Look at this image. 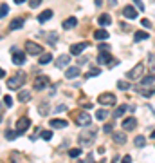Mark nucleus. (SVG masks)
<instances>
[{
  "label": "nucleus",
  "mask_w": 155,
  "mask_h": 163,
  "mask_svg": "<svg viewBox=\"0 0 155 163\" xmlns=\"http://www.w3.org/2000/svg\"><path fill=\"white\" fill-rule=\"evenodd\" d=\"M25 84V75L24 73H18V75H15L13 78H7V82H6V85H7V89H11V91H20V87Z\"/></svg>",
  "instance_id": "f257e3e1"
},
{
  "label": "nucleus",
  "mask_w": 155,
  "mask_h": 163,
  "mask_svg": "<svg viewBox=\"0 0 155 163\" xmlns=\"http://www.w3.org/2000/svg\"><path fill=\"white\" fill-rule=\"evenodd\" d=\"M96 134H97V129H96V127H90V129L83 130L81 134H80V143H81V145H90V143L96 140Z\"/></svg>",
  "instance_id": "f03ea898"
},
{
  "label": "nucleus",
  "mask_w": 155,
  "mask_h": 163,
  "mask_svg": "<svg viewBox=\"0 0 155 163\" xmlns=\"http://www.w3.org/2000/svg\"><path fill=\"white\" fill-rule=\"evenodd\" d=\"M74 123L76 125H81V127H87V125H90L92 123V118H90V114L88 112H85V111H80V112H76L74 114Z\"/></svg>",
  "instance_id": "7ed1b4c3"
},
{
  "label": "nucleus",
  "mask_w": 155,
  "mask_h": 163,
  "mask_svg": "<svg viewBox=\"0 0 155 163\" xmlns=\"http://www.w3.org/2000/svg\"><path fill=\"white\" fill-rule=\"evenodd\" d=\"M24 47H25V51L29 54H32V56H40V54L43 53V47H41L40 43H34L32 40H27Z\"/></svg>",
  "instance_id": "20e7f679"
},
{
  "label": "nucleus",
  "mask_w": 155,
  "mask_h": 163,
  "mask_svg": "<svg viewBox=\"0 0 155 163\" xmlns=\"http://www.w3.org/2000/svg\"><path fill=\"white\" fill-rule=\"evenodd\" d=\"M143 73H144V65L137 64L134 69H130V71L126 73V78H130V80H139V78H143Z\"/></svg>",
  "instance_id": "39448f33"
},
{
  "label": "nucleus",
  "mask_w": 155,
  "mask_h": 163,
  "mask_svg": "<svg viewBox=\"0 0 155 163\" xmlns=\"http://www.w3.org/2000/svg\"><path fill=\"white\" fill-rule=\"evenodd\" d=\"M97 102L101 103V105H105V107H112V105H115V96L112 94V93H106V94H99V98H97Z\"/></svg>",
  "instance_id": "423d86ee"
},
{
  "label": "nucleus",
  "mask_w": 155,
  "mask_h": 163,
  "mask_svg": "<svg viewBox=\"0 0 155 163\" xmlns=\"http://www.w3.org/2000/svg\"><path fill=\"white\" fill-rule=\"evenodd\" d=\"M49 84H51L49 76H38V78H34V82H32V87H34V91H41V89L49 87Z\"/></svg>",
  "instance_id": "0eeeda50"
},
{
  "label": "nucleus",
  "mask_w": 155,
  "mask_h": 163,
  "mask_svg": "<svg viewBox=\"0 0 155 163\" xmlns=\"http://www.w3.org/2000/svg\"><path fill=\"white\" fill-rule=\"evenodd\" d=\"M11 53H13V64H15V65H22L24 62H25V53L18 51L16 47H13V49H11Z\"/></svg>",
  "instance_id": "6e6552de"
},
{
  "label": "nucleus",
  "mask_w": 155,
  "mask_h": 163,
  "mask_svg": "<svg viewBox=\"0 0 155 163\" xmlns=\"http://www.w3.org/2000/svg\"><path fill=\"white\" fill-rule=\"evenodd\" d=\"M90 43L88 42H80V43H72L71 45V54H74V56H78V54H81L87 47H88Z\"/></svg>",
  "instance_id": "1a4fd4ad"
},
{
  "label": "nucleus",
  "mask_w": 155,
  "mask_h": 163,
  "mask_svg": "<svg viewBox=\"0 0 155 163\" xmlns=\"http://www.w3.org/2000/svg\"><path fill=\"white\" fill-rule=\"evenodd\" d=\"M29 127H31V120L27 118V116H24V118H20L18 121H16V130H18L20 134L22 132H25Z\"/></svg>",
  "instance_id": "9d476101"
},
{
  "label": "nucleus",
  "mask_w": 155,
  "mask_h": 163,
  "mask_svg": "<svg viewBox=\"0 0 155 163\" xmlns=\"http://www.w3.org/2000/svg\"><path fill=\"white\" fill-rule=\"evenodd\" d=\"M137 13H139V11L135 9V6H126L123 9V15L126 18H130V20H135V18H137Z\"/></svg>",
  "instance_id": "9b49d317"
},
{
  "label": "nucleus",
  "mask_w": 155,
  "mask_h": 163,
  "mask_svg": "<svg viewBox=\"0 0 155 163\" xmlns=\"http://www.w3.org/2000/svg\"><path fill=\"white\" fill-rule=\"evenodd\" d=\"M51 18H52V11H51V9H45V11H41L40 15L36 16V20L40 22V24H45V22H47V20H51Z\"/></svg>",
  "instance_id": "f8f14e48"
},
{
  "label": "nucleus",
  "mask_w": 155,
  "mask_h": 163,
  "mask_svg": "<svg viewBox=\"0 0 155 163\" xmlns=\"http://www.w3.org/2000/svg\"><path fill=\"white\" fill-rule=\"evenodd\" d=\"M135 125H137V120H135L134 116H130V118H126L123 121V129L124 130H134Z\"/></svg>",
  "instance_id": "ddd939ff"
},
{
  "label": "nucleus",
  "mask_w": 155,
  "mask_h": 163,
  "mask_svg": "<svg viewBox=\"0 0 155 163\" xmlns=\"http://www.w3.org/2000/svg\"><path fill=\"white\" fill-rule=\"evenodd\" d=\"M49 123H51V127H52V129H65V127L69 125V123H67L65 120H60V118H54V120H51Z\"/></svg>",
  "instance_id": "4468645a"
},
{
  "label": "nucleus",
  "mask_w": 155,
  "mask_h": 163,
  "mask_svg": "<svg viewBox=\"0 0 155 163\" xmlns=\"http://www.w3.org/2000/svg\"><path fill=\"white\" fill-rule=\"evenodd\" d=\"M51 62H52V54L51 53H45V51H43V53L38 56V64L40 65H47V64H51Z\"/></svg>",
  "instance_id": "2eb2a0df"
},
{
  "label": "nucleus",
  "mask_w": 155,
  "mask_h": 163,
  "mask_svg": "<svg viewBox=\"0 0 155 163\" xmlns=\"http://www.w3.org/2000/svg\"><path fill=\"white\" fill-rule=\"evenodd\" d=\"M78 76H80V67H69L65 71V78H69V80H74Z\"/></svg>",
  "instance_id": "dca6fc26"
},
{
  "label": "nucleus",
  "mask_w": 155,
  "mask_h": 163,
  "mask_svg": "<svg viewBox=\"0 0 155 163\" xmlns=\"http://www.w3.org/2000/svg\"><path fill=\"white\" fill-rule=\"evenodd\" d=\"M97 24H99L101 27H106V25H110V24H112V18H110V15H106V13L99 15V18H97Z\"/></svg>",
  "instance_id": "f3484780"
},
{
  "label": "nucleus",
  "mask_w": 155,
  "mask_h": 163,
  "mask_svg": "<svg viewBox=\"0 0 155 163\" xmlns=\"http://www.w3.org/2000/svg\"><path fill=\"white\" fill-rule=\"evenodd\" d=\"M153 82H155V76L150 73L148 76H143V78H141V87H152Z\"/></svg>",
  "instance_id": "a211bd4d"
},
{
  "label": "nucleus",
  "mask_w": 155,
  "mask_h": 163,
  "mask_svg": "<svg viewBox=\"0 0 155 163\" xmlns=\"http://www.w3.org/2000/svg\"><path fill=\"white\" fill-rule=\"evenodd\" d=\"M137 91H139L144 98H150V96L155 94V87H137Z\"/></svg>",
  "instance_id": "6ab92c4d"
},
{
  "label": "nucleus",
  "mask_w": 155,
  "mask_h": 163,
  "mask_svg": "<svg viewBox=\"0 0 155 163\" xmlns=\"http://www.w3.org/2000/svg\"><path fill=\"white\" fill-rule=\"evenodd\" d=\"M97 62H99V64H108V62H112V56H110L108 51H101L99 56H97Z\"/></svg>",
  "instance_id": "aec40b11"
},
{
  "label": "nucleus",
  "mask_w": 155,
  "mask_h": 163,
  "mask_svg": "<svg viewBox=\"0 0 155 163\" xmlns=\"http://www.w3.org/2000/svg\"><path fill=\"white\" fill-rule=\"evenodd\" d=\"M69 62H71V56H69V54H62V56L56 60V67H58V69H62V67H65Z\"/></svg>",
  "instance_id": "412c9836"
},
{
  "label": "nucleus",
  "mask_w": 155,
  "mask_h": 163,
  "mask_svg": "<svg viewBox=\"0 0 155 163\" xmlns=\"http://www.w3.org/2000/svg\"><path fill=\"white\" fill-rule=\"evenodd\" d=\"M31 93H29V91H25V89H22L20 93H18V102H20V103H25V102H29V100H31Z\"/></svg>",
  "instance_id": "4be33fe9"
},
{
  "label": "nucleus",
  "mask_w": 155,
  "mask_h": 163,
  "mask_svg": "<svg viewBox=\"0 0 155 163\" xmlns=\"http://www.w3.org/2000/svg\"><path fill=\"white\" fill-rule=\"evenodd\" d=\"M78 25V18L76 16H71V18H67V20L63 22V29H72Z\"/></svg>",
  "instance_id": "5701e85b"
},
{
  "label": "nucleus",
  "mask_w": 155,
  "mask_h": 163,
  "mask_svg": "<svg viewBox=\"0 0 155 163\" xmlns=\"http://www.w3.org/2000/svg\"><path fill=\"white\" fill-rule=\"evenodd\" d=\"M148 38H150V34L146 31H135V34H134L135 42H143V40H148Z\"/></svg>",
  "instance_id": "b1692460"
},
{
  "label": "nucleus",
  "mask_w": 155,
  "mask_h": 163,
  "mask_svg": "<svg viewBox=\"0 0 155 163\" xmlns=\"http://www.w3.org/2000/svg\"><path fill=\"white\" fill-rule=\"evenodd\" d=\"M94 38L96 40H106L108 38V33H106V29H97V31L94 33Z\"/></svg>",
  "instance_id": "393cba45"
},
{
  "label": "nucleus",
  "mask_w": 155,
  "mask_h": 163,
  "mask_svg": "<svg viewBox=\"0 0 155 163\" xmlns=\"http://www.w3.org/2000/svg\"><path fill=\"white\" fill-rule=\"evenodd\" d=\"M22 25H24V20H22V18H15V20H11L9 29L11 31H15V29H20Z\"/></svg>",
  "instance_id": "a878e982"
},
{
  "label": "nucleus",
  "mask_w": 155,
  "mask_h": 163,
  "mask_svg": "<svg viewBox=\"0 0 155 163\" xmlns=\"http://www.w3.org/2000/svg\"><path fill=\"white\" fill-rule=\"evenodd\" d=\"M97 75H101V69L99 67H90L88 73L85 75V78H92V76H97Z\"/></svg>",
  "instance_id": "bb28decb"
},
{
  "label": "nucleus",
  "mask_w": 155,
  "mask_h": 163,
  "mask_svg": "<svg viewBox=\"0 0 155 163\" xmlns=\"http://www.w3.org/2000/svg\"><path fill=\"white\" fill-rule=\"evenodd\" d=\"M114 141L123 145V143H126V136H124L123 132H115V134H114Z\"/></svg>",
  "instance_id": "cd10ccee"
},
{
  "label": "nucleus",
  "mask_w": 155,
  "mask_h": 163,
  "mask_svg": "<svg viewBox=\"0 0 155 163\" xmlns=\"http://www.w3.org/2000/svg\"><path fill=\"white\" fill-rule=\"evenodd\" d=\"M135 147H139V149H143V147H144L146 145V138L144 136H135Z\"/></svg>",
  "instance_id": "c85d7f7f"
},
{
  "label": "nucleus",
  "mask_w": 155,
  "mask_h": 163,
  "mask_svg": "<svg viewBox=\"0 0 155 163\" xmlns=\"http://www.w3.org/2000/svg\"><path fill=\"white\" fill-rule=\"evenodd\" d=\"M124 112H126V105H121V107H117L114 111V118H121Z\"/></svg>",
  "instance_id": "c756f323"
},
{
  "label": "nucleus",
  "mask_w": 155,
  "mask_h": 163,
  "mask_svg": "<svg viewBox=\"0 0 155 163\" xmlns=\"http://www.w3.org/2000/svg\"><path fill=\"white\" fill-rule=\"evenodd\" d=\"M106 116H108V111H105V109H97L96 111V118L97 120H105Z\"/></svg>",
  "instance_id": "7c9ffc66"
},
{
  "label": "nucleus",
  "mask_w": 155,
  "mask_h": 163,
  "mask_svg": "<svg viewBox=\"0 0 155 163\" xmlns=\"http://www.w3.org/2000/svg\"><path fill=\"white\" fill-rule=\"evenodd\" d=\"M38 112H40L41 116H47V114H49V107H47V103H45V102H43V103H40Z\"/></svg>",
  "instance_id": "2f4dec72"
},
{
  "label": "nucleus",
  "mask_w": 155,
  "mask_h": 163,
  "mask_svg": "<svg viewBox=\"0 0 155 163\" xmlns=\"http://www.w3.org/2000/svg\"><path fill=\"white\" fill-rule=\"evenodd\" d=\"M18 134H20L18 130H6V138H7L9 141H13L16 136H18Z\"/></svg>",
  "instance_id": "473e14b6"
},
{
  "label": "nucleus",
  "mask_w": 155,
  "mask_h": 163,
  "mask_svg": "<svg viewBox=\"0 0 155 163\" xmlns=\"http://www.w3.org/2000/svg\"><path fill=\"white\" fill-rule=\"evenodd\" d=\"M81 149H71V151H69V156H71V158H80V156H81Z\"/></svg>",
  "instance_id": "72a5a7b5"
},
{
  "label": "nucleus",
  "mask_w": 155,
  "mask_h": 163,
  "mask_svg": "<svg viewBox=\"0 0 155 163\" xmlns=\"http://www.w3.org/2000/svg\"><path fill=\"white\" fill-rule=\"evenodd\" d=\"M7 13H9V7H7V4H2V6H0V18H4Z\"/></svg>",
  "instance_id": "f704fd0d"
},
{
  "label": "nucleus",
  "mask_w": 155,
  "mask_h": 163,
  "mask_svg": "<svg viewBox=\"0 0 155 163\" xmlns=\"http://www.w3.org/2000/svg\"><path fill=\"white\" fill-rule=\"evenodd\" d=\"M117 87H119L121 91H126V89H130V84L124 82V80H119V82H117Z\"/></svg>",
  "instance_id": "c9c22d12"
},
{
  "label": "nucleus",
  "mask_w": 155,
  "mask_h": 163,
  "mask_svg": "<svg viewBox=\"0 0 155 163\" xmlns=\"http://www.w3.org/2000/svg\"><path fill=\"white\" fill-rule=\"evenodd\" d=\"M148 64H150L152 73H155V54H150V56H148Z\"/></svg>",
  "instance_id": "e433bc0d"
},
{
  "label": "nucleus",
  "mask_w": 155,
  "mask_h": 163,
  "mask_svg": "<svg viewBox=\"0 0 155 163\" xmlns=\"http://www.w3.org/2000/svg\"><path fill=\"white\" fill-rule=\"evenodd\" d=\"M41 138L45 141H49L52 138V130H41Z\"/></svg>",
  "instance_id": "4c0bfd02"
},
{
  "label": "nucleus",
  "mask_w": 155,
  "mask_h": 163,
  "mask_svg": "<svg viewBox=\"0 0 155 163\" xmlns=\"http://www.w3.org/2000/svg\"><path fill=\"white\" fill-rule=\"evenodd\" d=\"M134 6H137V11H144V4H143V0H134Z\"/></svg>",
  "instance_id": "58836bf2"
},
{
  "label": "nucleus",
  "mask_w": 155,
  "mask_h": 163,
  "mask_svg": "<svg viewBox=\"0 0 155 163\" xmlns=\"http://www.w3.org/2000/svg\"><path fill=\"white\" fill-rule=\"evenodd\" d=\"M103 130H105V134H110V132L114 130V123H106L103 127Z\"/></svg>",
  "instance_id": "ea45409f"
},
{
  "label": "nucleus",
  "mask_w": 155,
  "mask_h": 163,
  "mask_svg": "<svg viewBox=\"0 0 155 163\" xmlns=\"http://www.w3.org/2000/svg\"><path fill=\"white\" fill-rule=\"evenodd\" d=\"M141 24H143V27H146V29H150V27H152V22L148 20V18H144V20H141Z\"/></svg>",
  "instance_id": "a19ab883"
},
{
  "label": "nucleus",
  "mask_w": 155,
  "mask_h": 163,
  "mask_svg": "<svg viewBox=\"0 0 155 163\" xmlns=\"http://www.w3.org/2000/svg\"><path fill=\"white\" fill-rule=\"evenodd\" d=\"M40 4H41V0H29V6L31 7H38Z\"/></svg>",
  "instance_id": "79ce46f5"
},
{
  "label": "nucleus",
  "mask_w": 155,
  "mask_h": 163,
  "mask_svg": "<svg viewBox=\"0 0 155 163\" xmlns=\"http://www.w3.org/2000/svg\"><path fill=\"white\" fill-rule=\"evenodd\" d=\"M4 103H6L7 107H11V105H13V98H11V96H6V98H4Z\"/></svg>",
  "instance_id": "37998d69"
},
{
  "label": "nucleus",
  "mask_w": 155,
  "mask_h": 163,
  "mask_svg": "<svg viewBox=\"0 0 155 163\" xmlns=\"http://www.w3.org/2000/svg\"><path fill=\"white\" fill-rule=\"evenodd\" d=\"M99 51H110V45L108 43H101L99 45Z\"/></svg>",
  "instance_id": "c03bdc74"
},
{
  "label": "nucleus",
  "mask_w": 155,
  "mask_h": 163,
  "mask_svg": "<svg viewBox=\"0 0 155 163\" xmlns=\"http://www.w3.org/2000/svg\"><path fill=\"white\" fill-rule=\"evenodd\" d=\"M65 109H67V107H65V105H63V103H60V105H58V107L54 109V112H63V111H65Z\"/></svg>",
  "instance_id": "a18cd8bd"
},
{
  "label": "nucleus",
  "mask_w": 155,
  "mask_h": 163,
  "mask_svg": "<svg viewBox=\"0 0 155 163\" xmlns=\"http://www.w3.org/2000/svg\"><path fill=\"white\" fill-rule=\"evenodd\" d=\"M121 163H132V156H124Z\"/></svg>",
  "instance_id": "49530a36"
},
{
  "label": "nucleus",
  "mask_w": 155,
  "mask_h": 163,
  "mask_svg": "<svg viewBox=\"0 0 155 163\" xmlns=\"http://www.w3.org/2000/svg\"><path fill=\"white\" fill-rule=\"evenodd\" d=\"M108 4H110L112 7H115V6H117V0H108Z\"/></svg>",
  "instance_id": "de8ad7c7"
},
{
  "label": "nucleus",
  "mask_w": 155,
  "mask_h": 163,
  "mask_svg": "<svg viewBox=\"0 0 155 163\" xmlns=\"http://www.w3.org/2000/svg\"><path fill=\"white\" fill-rule=\"evenodd\" d=\"M4 76H6V71H4V69H2V67H0V80H2V78H4Z\"/></svg>",
  "instance_id": "09e8293b"
},
{
  "label": "nucleus",
  "mask_w": 155,
  "mask_h": 163,
  "mask_svg": "<svg viewBox=\"0 0 155 163\" xmlns=\"http://www.w3.org/2000/svg\"><path fill=\"white\" fill-rule=\"evenodd\" d=\"M13 2H15V4H24L25 0H13Z\"/></svg>",
  "instance_id": "8fccbe9b"
},
{
  "label": "nucleus",
  "mask_w": 155,
  "mask_h": 163,
  "mask_svg": "<svg viewBox=\"0 0 155 163\" xmlns=\"http://www.w3.org/2000/svg\"><path fill=\"white\" fill-rule=\"evenodd\" d=\"M150 138H153V140H155V130L152 132V134H150Z\"/></svg>",
  "instance_id": "3c124183"
},
{
  "label": "nucleus",
  "mask_w": 155,
  "mask_h": 163,
  "mask_svg": "<svg viewBox=\"0 0 155 163\" xmlns=\"http://www.w3.org/2000/svg\"><path fill=\"white\" fill-rule=\"evenodd\" d=\"M78 163H85V161H81V160H78Z\"/></svg>",
  "instance_id": "603ef678"
},
{
  "label": "nucleus",
  "mask_w": 155,
  "mask_h": 163,
  "mask_svg": "<svg viewBox=\"0 0 155 163\" xmlns=\"http://www.w3.org/2000/svg\"><path fill=\"white\" fill-rule=\"evenodd\" d=\"M0 120H2V116H0Z\"/></svg>",
  "instance_id": "864d4df0"
}]
</instances>
